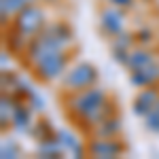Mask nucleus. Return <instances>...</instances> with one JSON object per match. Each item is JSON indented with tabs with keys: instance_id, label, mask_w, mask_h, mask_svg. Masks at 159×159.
I'll use <instances>...</instances> for the list:
<instances>
[{
	"instance_id": "9b49d317",
	"label": "nucleus",
	"mask_w": 159,
	"mask_h": 159,
	"mask_svg": "<svg viewBox=\"0 0 159 159\" xmlns=\"http://www.w3.org/2000/svg\"><path fill=\"white\" fill-rule=\"evenodd\" d=\"M28 43H30V36H25L24 32H21V30H17L13 24L9 25V32H4V45H7V49L11 51L13 55L25 53Z\"/></svg>"
},
{
	"instance_id": "f8f14e48",
	"label": "nucleus",
	"mask_w": 159,
	"mask_h": 159,
	"mask_svg": "<svg viewBox=\"0 0 159 159\" xmlns=\"http://www.w3.org/2000/svg\"><path fill=\"white\" fill-rule=\"evenodd\" d=\"M121 132H123L121 119H119L117 115H110V117H106L102 123H98V125L93 127L91 136H100V138H119Z\"/></svg>"
},
{
	"instance_id": "ddd939ff",
	"label": "nucleus",
	"mask_w": 159,
	"mask_h": 159,
	"mask_svg": "<svg viewBox=\"0 0 159 159\" xmlns=\"http://www.w3.org/2000/svg\"><path fill=\"white\" fill-rule=\"evenodd\" d=\"M153 61H155V55L148 49H144V47H134V49L129 51V57H127V66L125 68L138 70V68H144V66L153 64Z\"/></svg>"
},
{
	"instance_id": "a211bd4d",
	"label": "nucleus",
	"mask_w": 159,
	"mask_h": 159,
	"mask_svg": "<svg viewBox=\"0 0 159 159\" xmlns=\"http://www.w3.org/2000/svg\"><path fill=\"white\" fill-rule=\"evenodd\" d=\"M57 140L61 142V147L66 148V153H72L74 148H76V136L72 132H68V129H57Z\"/></svg>"
},
{
	"instance_id": "b1692460",
	"label": "nucleus",
	"mask_w": 159,
	"mask_h": 159,
	"mask_svg": "<svg viewBox=\"0 0 159 159\" xmlns=\"http://www.w3.org/2000/svg\"><path fill=\"white\" fill-rule=\"evenodd\" d=\"M9 53H11V51H9ZM9 53H7V49L2 51V66H4V68H7V61L11 60V55H9Z\"/></svg>"
},
{
	"instance_id": "f257e3e1",
	"label": "nucleus",
	"mask_w": 159,
	"mask_h": 159,
	"mask_svg": "<svg viewBox=\"0 0 159 159\" xmlns=\"http://www.w3.org/2000/svg\"><path fill=\"white\" fill-rule=\"evenodd\" d=\"M108 100V93L102 89V87H87L83 91H76V93H68V98H66V110L72 115L74 119H85L89 117L91 112H96V110L104 104Z\"/></svg>"
},
{
	"instance_id": "2eb2a0df",
	"label": "nucleus",
	"mask_w": 159,
	"mask_h": 159,
	"mask_svg": "<svg viewBox=\"0 0 159 159\" xmlns=\"http://www.w3.org/2000/svg\"><path fill=\"white\" fill-rule=\"evenodd\" d=\"M25 4H30V2H28V0H2V7H0V13H2V28H7V24H11V17H15Z\"/></svg>"
},
{
	"instance_id": "4be33fe9",
	"label": "nucleus",
	"mask_w": 159,
	"mask_h": 159,
	"mask_svg": "<svg viewBox=\"0 0 159 159\" xmlns=\"http://www.w3.org/2000/svg\"><path fill=\"white\" fill-rule=\"evenodd\" d=\"M136 40H138L140 45H148V43L153 40V30H151V28H140V30L136 32Z\"/></svg>"
},
{
	"instance_id": "9d476101",
	"label": "nucleus",
	"mask_w": 159,
	"mask_h": 159,
	"mask_svg": "<svg viewBox=\"0 0 159 159\" xmlns=\"http://www.w3.org/2000/svg\"><path fill=\"white\" fill-rule=\"evenodd\" d=\"M32 106L28 104V102H17L15 104V108L11 112V125L15 129H19V132H30V127H32Z\"/></svg>"
},
{
	"instance_id": "7ed1b4c3",
	"label": "nucleus",
	"mask_w": 159,
	"mask_h": 159,
	"mask_svg": "<svg viewBox=\"0 0 159 159\" xmlns=\"http://www.w3.org/2000/svg\"><path fill=\"white\" fill-rule=\"evenodd\" d=\"M96 81H98V68L93 64L81 61V64L72 66L70 70H66V74L61 76V87L66 93H76L87 87H93Z\"/></svg>"
},
{
	"instance_id": "a878e982",
	"label": "nucleus",
	"mask_w": 159,
	"mask_h": 159,
	"mask_svg": "<svg viewBox=\"0 0 159 159\" xmlns=\"http://www.w3.org/2000/svg\"><path fill=\"white\" fill-rule=\"evenodd\" d=\"M28 2H34V0H28Z\"/></svg>"
},
{
	"instance_id": "aec40b11",
	"label": "nucleus",
	"mask_w": 159,
	"mask_h": 159,
	"mask_svg": "<svg viewBox=\"0 0 159 159\" xmlns=\"http://www.w3.org/2000/svg\"><path fill=\"white\" fill-rule=\"evenodd\" d=\"M144 127L153 134H159V104L144 117Z\"/></svg>"
},
{
	"instance_id": "5701e85b",
	"label": "nucleus",
	"mask_w": 159,
	"mask_h": 159,
	"mask_svg": "<svg viewBox=\"0 0 159 159\" xmlns=\"http://www.w3.org/2000/svg\"><path fill=\"white\" fill-rule=\"evenodd\" d=\"M106 2L117 7V9H123V11H129V9L136 7V0H106Z\"/></svg>"
},
{
	"instance_id": "1a4fd4ad",
	"label": "nucleus",
	"mask_w": 159,
	"mask_h": 159,
	"mask_svg": "<svg viewBox=\"0 0 159 159\" xmlns=\"http://www.w3.org/2000/svg\"><path fill=\"white\" fill-rule=\"evenodd\" d=\"M159 81V64L153 61L144 68H138V70H129V83L138 89L142 87H151Z\"/></svg>"
},
{
	"instance_id": "412c9836",
	"label": "nucleus",
	"mask_w": 159,
	"mask_h": 159,
	"mask_svg": "<svg viewBox=\"0 0 159 159\" xmlns=\"http://www.w3.org/2000/svg\"><path fill=\"white\" fill-rule=\"evenodd\" d=\"M25 102H28V104L32 106V110H34V112H38V110H43V108H45V100L40 98L36 91H32V93H30V98L25 100Z\"/></svg>"
},
{
	"instance_id": "f3484780",
	"label": "nucleus",
	"mask_w": 159,
	"mask_h": 159,
	"mask_svg": "<svg viewBox=\"0 0 159 159\" xmlns=\"http://www.w3.org/2000/svg\"><path fill=\"white\" fill-rule=\"evenodd\" d=\"M138 43L136 40V32H125L123 30L121 34L112 36V49H123V51H132L134 45Z\"/></svg>"
},
{
	"instance_id": "4468645a",
	"label": "nucleus",
	"mask_w": 159,
	"mask_h": 159,
	"mask_svg": "<svg viewBox=\"0 0 159 159\" xmlns=\"http://www.w3.org/2000/svg\"><path fill=\"white\" fill-rule=\"evenodd\" d=\"M64 153H66V148L61 147V142L57 140V136L51 138V140H43V142H38V155H40V157L55 159V157H61Z\"/></svg>"
},
{
	"instance_id": "393cba45",
	"label": "nucleus",
	"mask_w": 159,
	"mask_h": 159,
	"mask_svg": "<svg viewBox=\"0 0 159 159\" xmlns=\"http://www.w3.org/2000/svg\"><path fill=\"white\" fill-rule=\"evenodd\" d=\"M43 2H57V0H43Z\"/></svg>"
},
{
	"instance_id": "423d86ee",
	"label": "nucleus",
	"mask_w": 159,
	"mask_h": 159,
	"mask_svg": "<svg viewBox=\"0 0 159 159\" xmlns=\"http://www.w3.org/2000/svg\"><path fill=\"white\" fill-rule=\"evenodd\" d=\"M123 21H125V11L123 9H117V7H104L102 11H100V32L104 34V36H117V34H121L123 32Z\"/></svg>"
},
{
	"instance_id": "dca6fc26",
	"label": "nucleus",
	"mask_w": 159,
	"mask_h": 159,
	"mask_svg": "<svg viewBox=\"0 0 159 159\" xmlns=\"http://www.w3.org/2000/svg\"><path fill=\"white\" fill-rule=\"evenodd\" d=\"M30 136H34L38 142H43V140H51V138H55V136H57V129H55L49 121H38V123H32V127H30Z\"/></svg>"
},
{
	"instance_id": "6e6552de",
	"label": "nucleus",
	"mask_w": 159,
	"mask_h": 159,
	"mask_svg": "<svg viewBox=\"0 0 159 159\" xmlns=\"http://www.w3.org/2000/svg\"><path fill=\"white\" fill-rule=\"evenodd\" d=\"M159 104V89H155V85L151 87H142L140 89V93L134 98V104H132V110H134V115L138 117H147L151 110L155 108Z\"/></svg>"
},
{
	"instance_id": "6ab92c4d",
	"label": "nucleus",
	"mask_w": 159,
	"mask_h": 159,
	"mask_svg": "<svg viewBox=\"0 0 159 159\" xmlns=\"http://www.w3.org/2000/svg\"><path fill=\"white\" fill-rule=\"evenodd\" d=\"M21 155V147L15 140H4L2 142V157L4 159H17Z\"/></svg>"
},
{
	"instance_id": "0eeeda50",
	"label": "nucleus",
	"mask_w": 159,
	"mask_h": 159,
	"mask_svg": "<svg viewBox=\"0 0 159 159\" xmlns=\"http://www.w3.org/2000/svg\"><path fill=\"white\" fill-rule=\"evenodd\" d=\"M40 32H45L47 36L60 47V49H70L74 43V30L70 28V24L66 21H55V24H47Z\"/></svg>"
},
{
	"instance_id": "f03ea898",
	"label": "nucleus",
	"mask_w": 159,
	"mask_h": 159,
	"mask_svg": "<svg viewBox=\"0 0 159 159\" xmlns=\"http://www.w3.org/2000/svg\"><path fill=\"white\" fill-rule=\"evenodd\" d=\"M68 64H70L68 49H57V51H51L49 55H45L38 64H34L32 70H34V76H36L38 81L53 83V81H57L60 76L66 74Z\"/></svg>"
},
{
	"instance_id": "20e7f679",
	"label": "nucleus",
	"mask_w": 159,
	"mask_h": 159,
	"mask_svg": "<svg viewBox=\"0 0 159 159\" xmlns=\"http://www.w3.org/2000/svg\"><path fill=\"white\" fill-rule=\"evenodd\" d=\"M13 25H15L17 30H21L25 36L32 38L47 25V15H45V11H43L38 4L30 2V4H25L24 9L13 17Z\"/></svg>"
},
{
	"instance_id": "39448f33",
	"label": "nucleus",
	"mask_w": 159,
	"mask_h": 159,
	"mask_svg": "<svg viewBox=\"0 0 159 159\" xmlns=\"http://www.w3.org/2000/svg\"><path fill=\"white\" fill-rule=\"evenodd\" d=\"M85 147H87V155L89 157H98V159L121 157L125 153V144L119 138H100V136H93Z\"/></svg>"
}]
</instances>
